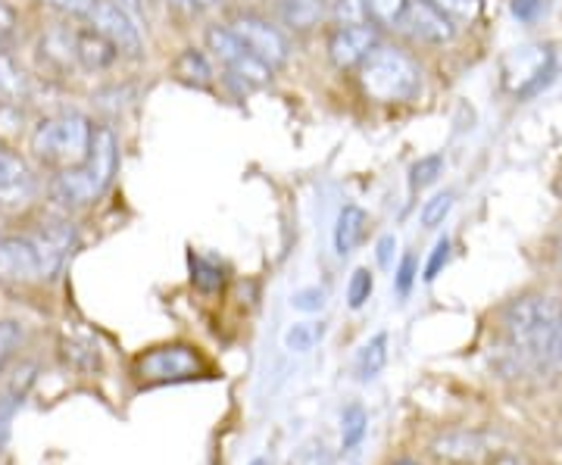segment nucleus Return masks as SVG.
I'll list each match as a JSON object with an SVG mask.
<instances>
[{
  "label": "nucleus",
  "mask_w": 562,
  "mask_h": 465,
  "mask_svg": "<svg viewBox=\"0 0 562 465\" xmlns=\"http://www.w3.org/2000/svg\"><path fill=\"white\" fill-rule=\"evenodd\" d=\"M506 350L519 368L550 372L562 365V306L553 297L528 294L503 313Z\"/></svg>",
  "instance_id": "nucleus-1"
},
{
  "label": "nucleus",
  "mask_w": 562,
  "mask_h": 465,
  "mask_svg": "<svg viewBox=\"0 0 562 465\" xmlns=\"http://www.w3.org/2000/svg\"><path fill=\"white\" fill-rule=\"evenodd\" d=\"M76 247L72 225L50 223L35 235L0 238V282L29 284L54 279Z\"/></svg>",
  "instance_id": "nucleus-2"
},
{
  "label": "nucleus",
  "mask_w": 562,
  "mask_h": 465,
  "mask_svg": "<svg viewBox=\"0 0 562 465\" xmlns=\"http://www.w3.org/2000/svg\"><path fill=\"white\" fill-rule=\"evenodd\" d=\"M116 169H120L116 135L110 128H94L88 157L79 166L63 169L57 175L54 201H60L63 206H91V203H98L110 191V184L116 179Z\"/></svg>",
  "instance_id": "nucleus-3"
},
{
  "label": "nucleus",
  "mask_w": 562,
  "mask_h": 465,
  "mask_svg": "<svg viewBox=\"0 0 562 465\" xmlns=\"http://www.w3.org/2000/svg\"><path fill=\"white\" fill-rule=\"evenodd\" d=\"M362 94L375 103H406L422 91V69L406 50L394 44H375L357 66Z\"/></svg>",
  "instance_id": "nucleus-4"
},
{
  "label": "nucleus",
  "mask_w": 562,
  "mask_h": 465,
  "mask_svg": "<svg viewBox=\"0 0 562 465\" xmlns=\"http://www.w3.org/2000/svg\"><path fill=\"white\" fill-rule=\"evenodd\" d=\"M91 138H94V125L88 122V116L57 113V116H47V120L38 122V128L32 135V150L47 166L72 169L88 157Z\"/></svg>",
  "instance_id": "nucleus-5"
},
{
  "label": "nucleus",
  "mask_w": 562,
  "mask_h": 465,
  "mask_svg": "<svg viewBox=\"0 0 562 465\" xmlns=\"http://www.w3.org/2000/svg\"><path fill=\"white\" fill-rule=\"evenodd\" d=\"M206 50L225 66V72L232 79H238L247 88H262L272 81V69L257 60L241 41L235 38V32L228 25H210L206 29Z\"/></svg>",
  "instance_id": "nucleus-6"
},
{
  "label": "nucleus",
  "mask_w": 562,
  "mask_h": 465,
  "mask_svg": "<svg viewBox=\"0 0 562 465\" xmlns=\"http://www.w3.org/2000/svg\"><path fill=\"white\" fill-rule=\"evenodd\" d=\"M228 29L235 32V38L241 41L244 47L257 57L260 63H266L272 72L281 69L288 57H291V44L284 38L279 25H272L262 16H254V13H241L235 20L228 22Z\"/></svg>",
  "instance_id": "nucleus-7"
},
{
  "label": "nucleus",
  "mask_w": 562,
  "mask_h": 465,
  "mask_svg": "<svg viewBox=\"0 0 562 465\" xmlns=\"http://www.w3.org/2000/svg\"><path fill=\"white\" fill-rule=\"evenodd\" d=\"M88 25H91L94 32H101L103 38L120 50V57H140V47H144V44H140L138 20H135L132 13H125L120 3H113V0H98V7H94Z\"/></svg>",
  "instance_id": "nucleus-8"
},
{
  "label": "nucleus",
  "mask_w": 562,
  "mask_h": 465,
  "mask_svg": "<svg viewBox=\"0 0 562 465\" xmlns=\"http://www.w3.org/2000/svg\"><path fill=\"white\" fill-rule=\"evenodd\" d=\"M397 29L422 44H450L457 38V20H450L431 0H409Z\"/></svg>",
  "instance_id": "nucleus-9"
},
{
  "label": "nucleus",
  "mask_w": 562,
  "mask_h": 465,
  "mask_svg": "<svg viewBox=\"0 0 562 465\" xmlns=\"http://www.w3.org/2000/svg\"><path fill=\"white\" fill-rule=\"evenodd\" d=\"M375 44H379V25H372V22L335 25L328 35V60L338 69H357Z\"/></svg>",
  "instance_id": "nucleus-10"
},
{
  "label": "nucleus",
  "mask_w": 562,
  "mask_h": 465,
  "mask_svg": "<svg viewBox=\"0 0 562 465\" xmlns=\"http://www.w3.org/2000/svg\"><path fill=\"white\" fill-rule=\"evenodd\" d=\"M138 372L147 382H179V378H191L194 372H201V360L191 347H160L140 360Z\"/></svg>",
  "instance_id": "nucleus-11"
},
{
  "label": "nucleus",
  "mask_w": 562,
  "mask_h": 465,
  "mask_svg": "<svg viewBox=\"0 0 562 465\" xmlns=\"http://www.w3.org/2000/svg\"><path fill=\"white\" fill-rule=\"evenodd\" d=\"M38 182L20 154L0 144V206H25L35 197Z\"/></svg>",
  "instance_id": "nucleus-12"
},
{
  "label": "nucleus",
  "mask_w": 562,
  "mask_h": 465,
  "mask_svg": "<svg viewBox=\"0 0 562 465\" xmlns=\"http://www.w3.org/2000/svg\"><path fill=\"white\" fill-rule=\"evenodd\" d=\"M69 60H76L81 69H91V72H101L106 66L120 60V50L103 38L101 32H94L91 25L88 29H76L69 35Z\"/></svg>",
  "instance_id": "nucleus-13"
},
{
  "label": "nucleus",
  "mask_w": 562,
  "mask_h": 465,
  "mask_svg": "<svg viewBox=\"0 0 562 465\" xmlns=\"http://www.w3.org/2000/svg\"><path fill=\"white\" fill-rule=\"evenodd\" d=\"M366 228H369V213L357 203H347L338 213V223H335V253L350 257L366 238Z\"/></svg>",
  "instance_id": "nucleus-14"
},
{
  "label": "nucleus",
  "mask_w": 562,
  "mask_h": 465,
  "mask_svg": "<svg viewBox=\"0 0 562 465\" xmlns=\"http://www.w3.org/2000/svg\"><path fill=\"white\" fill-rule=\"evenodd\" d=\"M279 16L294 32H310L325 20V0H279Z\"/></svg>",
  "instance_id": "nucleus-15"
},
{
  "label": "nucleus",
  "mask_w": 562,
  "mask_h": 465,
  "mask_svg": "<svg viewBox=\"0 0 562 465\" xmlns=\"http://www.w3.org/2000/svg\"><path fill=\"white\" fill-rule=\"evenodd\" d=\"M384 365H387V334L379 331L375 338H369L357 350V356H353V375H357V382H372V378L382 375Z\"/></svg>",
  "instance_id": "nucleus-16"
},
{
  "label": "nucleus",
  "mask_w": 562,
  "mask_h": 465,
  "mask_svg": "<svg viewBox=\"0 0 562 465\" xmlns=\"http://www.w3.org/2000/svg\"><path fill=\"white\" fill-rule=\"evenodd\" d=\"M176 76H179L181 81H188V84H194V88H210V84H213V66H210V57H206L203 50H194V47L181 50L179 60H176Z\"/></svg>",
  "instance_id": "nucleus-17"
},
{
  "label": "nucleus",
  "mask_w": 562,
  "mask_h": 465,
  "mask_svg": "<svg viewBox=\"0 0 562 465\" xmlns=\"http://www.w3.org/2000/svg\"><path fill=\"white\" fill-rule=\"evenodd\" d=\"M322 334H325V322H294L284 328L281 347L288 353H310L322 341Z\"/></svg>",
  "instance_id": "nucleus-18"
},
{
  "label": "nucleus",
  "mask_w": 562,
  "mask_h": 465,
  "mask_svg": "<svg viewBox=\"0 0 562 465\" xmlns=\"http://www.w3.org/2000/svg\"><path fill=\"white\" fill-rule=\"evenodd\" d=\"M435 453L441 456H450V460H475L479 453H484V438L479 434H469V431H460V434H447L435 444Z\"/></svg>",
  "instance_id": "nucleus-19"
},
{
  "label": "nucleus",
  "mask_w": 562,
  "mask_h": 465,
  "mask_svg": "<svg viewBox=\"0 0 562 465\" xmlns=\"http://www.w3.org/2000/svg\"><path fill=\"white\" fill-rule=\"evenodd\" d=\"M366 426H369V416L360 404H350L341 412V450H353L366 438Z\"/></svg>",
  "instance_id": "nucleus-20"
},
{
  "label": "nucleus",
  "mask_w": 562,
  "mask_h": 465,
  "mask_svg": "<svg viewBox=\"0 0 562 465\" xmlns=\"http://www.w3.org/2000/svg\"><path fill=\"white\" fill-rule=\"evenodd\" d=\"M453 203H457V194H453V191L435 194L431 201L422 203V213H419L422 228H438V225H443V219H447V216H450V209H453Z\"/></svg>",
  "instance_id": "nucleus-21"
},
{
  "label": "nucleus",
  "mask_w": 562,
  "mask_h": 465,
  "mask_svg": "<svg viewBox=\"0 0 562 465\" xmlns=\"http://www.w3.org/2000/svg\"><path fill=\"white\" fill-rule=\"evenodd\" d=\"M366 3H369V22H372V25L397 29L409 0H366Z\"/></svg>",
  "instance_id": "nucleus-22"
},
{
  "label": "nucleus",
  "mask_w": 562,
  "mask_h": 465,
  "mask_svg": "<svg viewBox=\"0 0 562 465\" xmlns=\"http://www.w3.org/2000/svg\"><path fill=\"white\" fill-rule=\"evenodd\" d=\"M191 282L201 291H220L225 284V272L220 263L206 260V257H191Z\"/></svg>",
  "instance_id": "nucleus-23"
},
{
  "label": "nucleus",
  "mask_w": 562,
  "mask_h": 465,
  "mask_svg": "<svg viewBox=\"0 0 562 465\" xmlns=\"http://www.w3.org/2000/svg\"><path fill=\"white\" fill-rule=\"evenodd\" d=\"M443 172V157L441 154H431V157H422V160L413 162V169H409V184L422 191V188H428V184H435L441 179Z\"/></svg>",
  "instance_id": "nucleus-24"
},
{
  "label": "nucleus",
  "mask_w": 562,
  "mask_h": 465,
  "mask_svg": "<svg viewBox=\"0 0 562 465\" xmlns=\"http://www.w3.org/2000/svg\"><path fill=\"white\" fill-rule=\"evenodd\" d=\"M372 291H375V279H372V272H369L366 265L353 269L350 284H347V304H350V309H362L366 300L372 297Z\"/></svg>",
  "instance_id": "nucleus-25"
},
{
  "label": "nucleus",
  "mask_w": 562,
  "mask_h": 465,
  "mask_svg": "<svg viewBox=\"0 0 562 465\" xmlns=\"http://www.w3.org/2000/svg\"><path fill=\"white\" fill-rule=\"evenodd\" d=\"M331 20H335V25H360V22H369V3L366 0H335Z\"/></svg>",
  "instance_id": "nucleus-26"
},
{
  "label": "nucleus",
  "mask_w": 562,
  "mask_h": 465,
  "mask_svg": "<svg viewBox=\"0 0 562 465\" xmlns=\"http://www.w3.org/2000/svg\"><path fill=\"white\" fill-rule=\"evenodd\" d=\"M325 304H328V294L319 284H306L291 294V309H297V313H319Z\"/></svg>",
  "instance_id": "nucleus-27"
},
{
  "label": "nucleus",
  "mask_w": 562,
  "mask_h": 465,
  "mask_svg": "<svg viewBox=\"0 0 562 465\" xmlns=\"http://www.w3.org/2000/svg\"><path fill=\"white\" fill-rule=\"evenodd\" d=\"M22 72L13 66L7 54H0V98H20Z\"/></svg>",
  "instance_id": "nucleus-28"
},
{
  "label": "nucleus",
  "mask_w": 562,
  "mask_h": 465,
  "mask_svg": "<svg viewBox=\"0 0 562 465\" xmlns=\"http://www.w3.org/2000/svg\"><path fill=\"white\" fill-rule=\"evenodd\" d=\"M50 10H57L63 16H72V20L88 22L91 20V13H94V7H98V0H44Z\"/></svg>",
  "instance_id": "nucleus-29"
},
{
  "label": "nucleus",
  "mask_w": 562,
  "mask_h": 465,
  "mask_svg": "<svg viewBox=\"0 0 562 465\" xmlns=\"http://www.w3.org/2000/svg\"><path fill=\"white\" fill-rule=\"evenodd\" d=\"M435 7H441L450 20H475L479 16V0H431Z\"/></svg>",
  "instance_id": "nucleus-30"
},
{
  "label": "nucleus",
  "mask_w": 562,
  "mask_h": 465,
  "mask_svg": "<svg viewBox=\"0 0 562 465\" xmlns=\"http://www.w3.org/2000/svg\"><path fill=\"white\" fill-rule=\"evenodd\" d=\"M16 29H20V16L10 3L0 0V54H7L10 41L16 38Z\"/></svg>",
  "instance_id": "nucleus-31"
},
{
  "label": "nucleus",
  "mask_w": 562,
  "mask_h": 465,
  "mask_svg": "<svg viewBox=\"0 0 562 465\" xmlns=\"http://www.w3.org/2000/svg\"><path fill=\"white\" fill-rule=\"evenodd\" d=\"M450 260V238H441V241L435 243V250H431V257H428V263H425V282H435L438 275H441V269Z\"/></svg>",
  "instance_id": "nucleus-32"
},
{
  "label": "nucleus",
  "mask_w": 562,
  "mask_h": 465,
  "mask_svg": "<svg viewBox=\"0 0 562 465\" xmlns=\"http://www.w3.org/2000/svg\"><path fill=\"white\" fill-rule=\"evenodd\" d=\"M416 257L413 253H406L401 260V265H397V279H394V284H397V294L401 297H406L409 291H413V282H416Z\"/></svg>",
  "instance_id": "nucleus-33"
},
{
  "label": "nucleus",
  "mask_w": 562,
  "mask_h": 465,
  "mask_svg": "<svg viewBox=\"0 0 562 465\" xmlns=\"http://www.w3.org/2000/svg\"><path fill=\"white\" fill-rule=\"evenodd\" d=\"M331 463V456H328V450L322 444H310L301 446L297 453H294V460L291 465H328Z\"/></svg>",
  "instance_id": "nucleus-34"
},
{
  "label": "nucleus",
  "mask_w": 562,
  "mask_h": 465,
  "mask_svg": "<svg viewBox=\"0 0 562 465\" xmlns=\"http://www.w3.org/2000/svg\"><path fill=\"white\" fill-rule=\"evenodd\" d=\"M547 10V0H513V16L519 22H535Z\"/></svg>",
  "instance_id": "nucleus-35"
},
{
  "label": "nucleus",
  "mask_w": 562,
  "mask_h": 465,
  "mask_svg": "<svg viewBox=\"0 0 562 465\" xmlns=\"http://www.w3.org/2000/svg\"><path fill=\"white\" fill-rule=\"evenodd\" d=\"M16 344H20V328L13 322H0V365L10 360Z\"/></svg>",
  "instance_id": "nucleus-36"
},
{
  "label": "nucleus",
  "mask_w": 562,
  "mask_h": 465,
  "mask_svg": "<svg viewBox=\"0 0 562 465\" xmlns=\"http://www.w3.org/2000/svg\"><path fill=\"white\" fill-rule=\"evenodd\" d=\"M394 250H397V238H394V235H382L379 243H375V260H379L382 269H391V263H394Z\"/></svg>",
  "instance_id": "nucleus-37"
},
{
  "label": "nucleus",
  "mask_w": 562,
  "mask_h": 465,
  "mask_svg": "<svg viewBox=\"0 0 562 465\" xmlns=\"http://www.w3.org/2000/svg\"><path fill=\"white\" fill-rule=\"evenodd\" d=\"M113 3H120L122 10H125V13H132L135 20L144 13V0H113Z\"/></svg>",
  "instance_id": "nucleus-38"
},
{
  "label": "nucleus",
  "mask_w": 562,
  "mask_h": 465,
  "mask_svg": "<svg viewBox=\"0 0 562 465\" xmlns=\"http://www.w3.org/2000/svg\"><path fill=\"white\" fill-rule=\"evenodd\" d=\"M250 465H269V460H262V456H257V460H250Z\"/></svg>",
  "instance_id": "nucleus-39"
},
{
  "label": "nucleus",
  "mask_w": 562,
  "mask_h": 465,
  "mask_svg": "<svg viewBox=\"0 0 562 465\" xmlns=\"http://www.w3.org/2000/svg\"><path fill=\"white\" fill-rule=\"evenodd\" d=\"M497 465H522V463H516V460H501Z\"/></svg>",
  "instance_id": "nucleus-40"
},
{
  "label": "nucleus",
  "mask_w": 562,
  "mask_h": 465,
  "mask_svg": "<svg viewBox=\"0 0 562 465\" xmlns=\"http://www.w3.org/2000/svg\"><path fill=\"white\" fill-rule=\"evenodd\" d=\"M394 465H416L413 460H401V463H394Z\"/></svg>",
  "instance_id": "nucleus-41"
}]
</instances>
